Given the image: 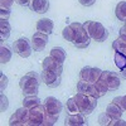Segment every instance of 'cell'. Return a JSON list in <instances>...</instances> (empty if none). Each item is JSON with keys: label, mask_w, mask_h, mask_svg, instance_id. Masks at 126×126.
Returning a JSON list of instances; mask_svg holds the SVG:
<instances>
[{"label": "cell", "mask_w": 126, "mask_h": 126, "mask_svg": "<svg viewBox=\"0 0 126 126\" xmlns=\"http://www.w3.org/2000/svg\"><path fill=\"white\" fill-rule=\"evenodd\" d=\"M77 91L79 93H85V94H90V96H93L96 98H100V93L94 86V83H91V82H87V81H79L77 83Z\"/></svg>", "instance_id": "11"}, {"label": "cell", "mask_w": 126, "mask_h": 126, "mask_svg": "<svg viewBox=\"0 0 126 126\" xmlns=\"http://www.w3.org/2000/svg\"><path fill=\"white\" fill-rule=\"evenodd\" d=\"M29 8L38 14H43L49 9V0H30Z\"/></svg>", "instance_id": "14"}, {"label": "cell", "mask_w": 126, "mask_h": 126, "mask_svg": "<svg viewBox=\"0 0 126 126\" xmlns=\"http://www.w3.org/2000/svg\"><path fill=\"white\" fill-rule=\"evenodd\" d=\"M58 120V115H52L49 112L46 111V116H44V124L43 126H52V125H54Z\"/></svg>", "instance_id": "26"}, {"label": "cell", "mask_w": 126, "mask_h": 126, "mask_svg": "<svg viewBox=\"0 0 126 126\" xmlns=\"http://www.w3.org/2000/svg\"><path fill=\"white\" fill-rule=\"evenodd\" d=\"M30 43H32V48L35 52L43 50L46 48V46L48 44V34H44L42 32H37V33H34Z\"/></svg>", "instance_id": "12"}, {"label": "cell", "mask_w": 126, "mask_h": 126, "mask_svg": "<svg viewBox=\"0 0 126 126\" xmlns=\"http://www.w3.org/2000/svg\"><path fill=\"white\" fill-rule=\"evenodd\" d=\"M90 72H91V67H83L79 72V78L82 81H87L90 79Z\"/></svg>", "instance_id": "31"}, {"label": "cell", "mask_w": 126, "mask_h": 126, "mask_svg": "<svg viewBox=\"0 0 126 126\" xmlns=\"http://www.w3.org/2000/svg\"><path fill=\"white\" fill-rule=\"evenodd\" d=\"M49 56L53 57L54 59H57L61 63H63V62L66 61V52H64V49L61 48V47H54L53 49L50 50V54Z\"/></svg>", "instance_id": "24"}, {"label": "cell", "mask_w": 126, "mask_h": 126, "mask_svg": "<svg viewBox=\"0 0 126 126\" xmlns=\"http://www.w3.org/2000/svg\"><path fill=\"white\" fill-rule=\"evenodd\" d=\"M40 103H42V101H40V98L38 96H27L23 100V106L25 109H28V110L38 106V105H40Z\"/></svg>", "instance_id": "19"}, {"label": "cell", "mask_w": 126, "mask_h": 126, "mask_svg": "<svg viewBox=\"0 0 126 126\" xmlns=\"http://www.w3.org/2000/svg\"><path fill=\"white\" fill-rule=\"evenodd\" d=\"M42 81L50 88L58 87L61 85V76L57 75L56 72L49 71V69H43L42 72Z\"/></svg>", "instance_id": "9"}, {"label": "cell", "mask_w": 126, "mask_h": 126, "mask_svg": "<svg viewBox=\"0 0 126 126\" xmlns=\"http://www.w3.org/2000/svg\"><path fill=\"white\" fill-rule=\"evenodd\" d=\"M0 83H1V85H0V90L4 91L6 88V86H8V77L1 75V82H0Z\"/></svg>", "instance_id": "36"}, {"label": "cell", "mask_w": 126, "mask_h": 126, "mask_svg": "<svg viewBox=\"0 0 126 126\" xmlns=\"http://www.w3.org/2000/svg\"><path fill=\"white\" fill-rule=\"evenodd\" d=\"M32 43H29L27 38H19L13 43V50L23 58H28L32 54Z\"/></svg>", "instance_id": "6"}, {"label": "cell", "mask_w": 126, "mask_h": 126, "mask_svg": "<svg viewBox=\"0 0 126 126\" xmlns=\"http://www.w3.org/2000/svg\"><path fill=\"white\" fill-rule=\"evenodd\" d=\"M0 100H1V106H0V110H1V111H5V110L8 109V105H9L8 98H6V96H4V94L1 93V96H0Z\"/></svg>", "instance_id": "35"}, {"label": "cell", "mask_w": 126, "mask_h": 126, "mask_svg": "<svg viewBox=\"0 0 126 126\" xmlns=\"http://www.w3.org/2000/svg\"><path fill=\"white\" fill-rule=\"evenodd\" d=\"M112 47H113L115 50H117V52H120V53L126 56V38L125 37L120 35L117 39H115L113 43H112Z\"/></svg>", "instance_id": "20"}, {"label": "cell", "mask_w": 126, "mask_h": 126, "mask_svg": "<svg viewBox=\"0 0 126 126\" xmlns=\"http://www.w3.org/2000/svg\"><path fill=\"white\" fill-rule=\"evenodd\" d=\"M67 109L69 111V113H78L79 112V107L77 105V101L75 97H72L67 101Z\"/></svg>", "instance_id": "25"}, {"label": "cell", "mask_w": 126, "mask_h": 126, "mask_svg": "<svg viewBox=\"0 0 126 126\" xmlns=\"http://www.w3.org/2000/svg\"><path fill=\"white\" fill-rule=\"evenodd\" d=\"M77 105L79 107V112L85 116H88L90 113H92V111L96 109L97 106V98L90 96V94H85V93H77L75 96Z\"/></svg>", "instance_id": "3"}, {"label": "cell", "mask_w": 126, "mask_h": 126, "mask_svg": "<svg viewBox=\"0 0 126 126\" xmlns=\"http://www.w3.org/2000/svg\"><path fill=\"white\" fill-rule=\"evenodd\" d=\"M37 30L49 35L52 32H53V22H52L50 19H47V18L39 19L38 23H37Z\"/></svg>", "instance_id": "16"}, {"label": "cell", "mask_w": 126, "mask_h": 126, "mask_svg": "<svg viewBox=\"0 0 126 126\" xmlns=\"http://www.w3.org/2000/svg\"><path fill=\"white\" fill-rule=\"evenodd\" d=\"M62 35H63V38H64L66 40L73 42V39H75V33H73V29L71 28V25H68V27H66L64 29H63Z\"/></svg>", "instance_id": "28"}, {"label": "cell", "mask_w": 126, "mask_h": 126, "mask_svg": "<svg viewBox=\"0 0 126 126\" xmlns=\"http://www.w3.org/2000/svg\"><path fill=\"white\" fill-rule=\"evenodd\" d=\"M42 66H43V69H49V71H53L56 72L57 75H62L63 72V63L58 62L57 59H54L53 57H46L42 62Z\"/></svg>", "instance_id": "13"}, {"label": "cell", "mask_w": 126, "mask_h": 126, "mask_svg": "<svg viewBox=\"0 0 126 126\" xmlns=\"http://www.w3.org/2000/svg\"><path fill=\"white\" fill-rule=\"evenodd\" d=\"M40 82H42V78L35 72H28L25 76H23L22 79H20V82H19V86L23 90L24 97H27V96H37Z\"/></svg>", "instance_id": "1"}, {"label": "cell", "mask_w": 126, "mask_h": 126, "mask_svg": "<svg viewBox=\"0 0 126 126\" xmlns=\"http://www.w3.org/2000/svg\"><path fill=\"white\" fill-rule=\"evenodd\" d=\"M78 1L83 6H91V5H93L94 3H96V0H78Z\"/></svg>", "instance_id": "37"}, {"label": "cell", "mask_w": 126, "mask_h": 126, "mask_svg": "<svg viewBox=\"0 0 126 126\" xmlns=\"http://www.w3.org/2000/svg\"><path fill=\"white\" fill-rule=\"evenodd\" d=\"M94 86H96V88H97V91H98V93H100L101 97L105 96V94H106V92L109 91V87L106 86V83H105L103 81H101V79H98L96 83H94Z\"/></svg>", "instance_id": "29"}, {"label": "cell", "mask_w": 126, "mask_h": 126, "mask_svg": "<svg viewBox=\"0 0 126 126\" xmlns=\"http://www.w3.org/2000/svg\"><path fill=\"white\" fill-rule=\"evenodd\" d=\"M122 76L126 78V68H125V69H122Z\"/></svg>", "instance_id": "41"}, {"label": "cell", "mask_w": 126, "mask_h": 126, "mask_svg": "<svg viewBox=\"0 0 126 126\" xmlns=\"http://www.w3.org/2000/svg\"><path fill=\"white\" fill-rule=\"evenodd\" d=\"M28 113L29 110L25 109L24 106L15 111V113L12 115V117L9 119V125L10 126H27L28 122Z\"/></svg>", "instance_id": "7"}, {"label": "cell", "mask_w": 126, "mask_h": 126, "mask_svg": "<svg viewBox=\"0 0 126 126\" xmlns=\"http://www.w3.org/2000/svg\"><path fill=\"white\" fill-rule=\"evenodd\" d=\"M15 0H0V6L1 8H6V9H10L13 6Z\"/></svg>", "instance_id": "33"}, {"label": "cell", "mask_w": 126, "mask_h": 126, "mask_svg": "<svg viewBox=\"0 0 126 126\" xmlns=\"http://www.w3.org/2000/svg\"><path fill=\"white\" fill-rule=\"evenodd\" d=\"M12 58V50L8 46H4V43L1 42V47H0V62L3 63H8Z\"/></svg>", "instance_id": "23"}, {"label": "cell", "mask_w": 126, "mask_h": 126, "mask_svg": "<svg viewBox=\"0 0 126 126\" xmlns=\"http://www.w3.org/2000/svg\"><path fill=\"white\" fill-rule=\"evenodd\" d=\"M125 23H126V22H125ZM125 25H126V24H125Z\"/></svg>", "instance_id": "42"}, {"label": "cell", "mask_w": 126, "mask_h": 126, "mask_svg": "<svg viewBox=\"0 0 126 126\" xmlns=\"http://www.w3.org/2000/svg\"><path fill=\"white\" fill-rule=\"evenodd\" d=\"M85 30L91 39L96 42H105L109 37V32L101 23L98 22H92V20H87L85 24H82Z\"/></svg>", "instance_id": "2"}, {"label": "cell", "mask_w": 126, "mask_h": 126, "mask_svg": "<svg viewBox=\"0 0 126 126\" xmlns=\"http://www.w3.org/2000/svg\"><path fill=\"white\" fill-rule=\"evenodd\" d=\"M44 116H46V109L43 103L38 105L29 110L28 113V122L27 126H43L44 124Z\"/></svg>", "instance_id": "5"}, {"label": "cell", "mask_w": 126, "mask_h": 126, "mask_svg": "<svg viewBox=\"0 0 126 126\" xmlns=\"http://www.w3.org/2000/svg\"><path fill=\"white\" fill-rule=\"evenodd\" d=\"M101 73H102V71H101L100 68H91L88 82H91V83H96V82L100 79V77H101Z\"/></svg>", "instance_id": "27"}, {"label": "cell", "mask_w": 126, "mask_h": 126, "mask_svg": "<svg viewBox=\"0 0 126 126\" xmlns=\"http://www.w3.org/2000/svg\"><path fill=\"white\" fill-rule=\"evenodd\" d=\"M100 79L106 83V86L109 87V90H117L120 87V82H121L120 77L116 75V73H113V72L102 71Z\"/></svg>", "instance_id": "8"}, {"label": "cell", "mask_w": 126, "mask_h": 126, "mask_svg": "<svg viewBox=\"0 0 126 126\" xmlns=\"http://www.w3.org/2000/svg\"><path fill=\"white\" fill-rule=\"evenodd\" d=\"M71 28L73 29V33H75V39H73L72 43L77 48H81V49L88 47L90 42H91V38L88 37L87 32L85 30L83 25L81 23H72Z\"/></svg>", "instance_id": "4"}, {"label": "cell", "mask_w": 126, "mask_h": 126, "mask_svg": "<svg viewBox=\"0 0 126 126\" xmlns=\"http://www.w3.org/2000/svg\"><path fill=\"white\" fill-rule=\"evenodd\" d=\"M121 109L124 111H126V96H122V98H121Z\"/></svg>", "instance_id": "39"}, {"label": "cell", "mask_w": 126, "mask_h": 126, "mask_svg": "<svg viewBox=\"0 0 126 126\" xmlns=\"http://www.w3.org/2000/svg\"><path fill=\"white\" fill-rule=\"evenodd\" d=\"M120 35L121 37H125L126 38V25H124L121 29H120Z\"/></svg>", "instance_id": "40"}, {"label": "cell", "mask_w": 126, "mask_h": 126, "mask_svg": "<svg viewBox=\"0 0 126 126\" xmlns=\"http://www.w3.org/2000/svg\"><path fill=\"white\" fill-rule=\"evenodd\" d=\"M9 16H10V9H6V8H1V6H0V19L8 20Z\"/></svg>", "instance_id": "32"}, {"label": "cell", "mask_w": 126, "mask_h": 126, "mask_svg": "<svg viewBox=\"0 0 126 126\" xmlns=\"http://www.w3.org/2000/svg\"><path fill=\"white\" fill-rule=\"evenodd\" d=\"M43 106H44L46 111L52 115H59L63 109L62 102L59 100H57L56 97H47L43 101Z\"/></svg>", "instance_id": "10"}, {"label": "cell", "mask_w": 126, "mask_h": 126, "mask_svg": "<svg viewBox=\"0 0 126 126\" xmlns=\"http://www.w3.org/2000/svg\"><path fill=\"white\" fill-rule=\"evenodd\" d=\"M10 24L8 20L5 19H1L0 20V38H1V42H4L5 39L9 38L10 35Z\"/></svg>", "instance_id": "18"}, {"label": "cell", "mask_w": 126, "mask_h": 126, "mask_svg": "<svg viewBox=\"0 0 126 126\" xmlns=\"http://www.w3.org/2000/svg\"><path fill=\"white\" fill-rule=\"evenodd\" d=\"M126 126V121H124V120H121V117L120 119H112L111 120V122H110V126Z\"/></svg>", "instance_id": "34"}, {"label": "cell", "mask_w": 126, "mask_h": 126, "mask_svg": "<svg viewBox=\"0 0 126 126\" xmlns=\"http://www.w3.org/2000/svg\"><path fill=\"white\" fill-rule=\"evenodd\" d=\"M112 117H111V115H109L107 112H103L101 113L100 116H98V124L102 125V126H110V122H111Z\"/></svg>", "instance_id": "30"}, {"label": "cell", "mask_w": 126, "mask_h": 126, "mask_svg": "<svg viewBox=\"0 0 126 126\" xmlns=\"http://www.w3.org/2000/svg\"><path fill=\"white\" fill-rule=\"evenodd\" d=\"M67 126H81V125H87V121L85 120V115H82L81 112L78 113H71L67 121Z\"/></svg>", "instance_id": "15"}, {"label": "cell", "mask_w": 126, "mask_h": 126, "mask_svg": "<svg viewBox=\"0 0 126 126\" xmlns=\"http://www.w3.org/2000/svg\"><path fill=\"white\" fill-rule=\"evenodd\" d=\"M116 18L121 22H126V1H120L115 9Z\"/></svg>", "instance_id": "22"}, {"label": "cell", "mask_w": 126, "mask_h": 126, "mask_svg": "<svg viewBox=\"0 0 126 126\" xmlns=\"http://www.w3.org/2000/svg\"><path fill=\"white\" fill-rule=\"evenodd\" d=\"M113 62H115V64H116V67L122 71L126 68V56L120 53V52L117 50H115V56H113Z\"/></svg>", "instance_id": "21"}, {"label": "cell", "mask_w": 126, "mask_h": 126, "mask_svg": "<svg viewBox=\"0 0 126 126\" xmlns=\"http://www.w3.org/2000/svg\"><path fill=\"white\" fill-rule=\"evenodd\" d=\"M15 3L19 4V5H22V6H24V5H29L30 0H15Z\"/></svg>", "instance_id": "38"}, {"label": "cell", "mask_w": 126, "mask_h": 126, "mask_svg": "<svg viewBox=\"0 0 126 126\" xmlns=\"http://www.w3.org/2000/svg\"><path fill=\"white\" fill-rule=\"evenodd\" d=\"M106 112H107L109 115H111V117H112V119H120V117L122 116L124 110L119 106V105L111 102L109 106H107V109H106Z\"/></svg>", "instance_id": "17"}]
</instances>
